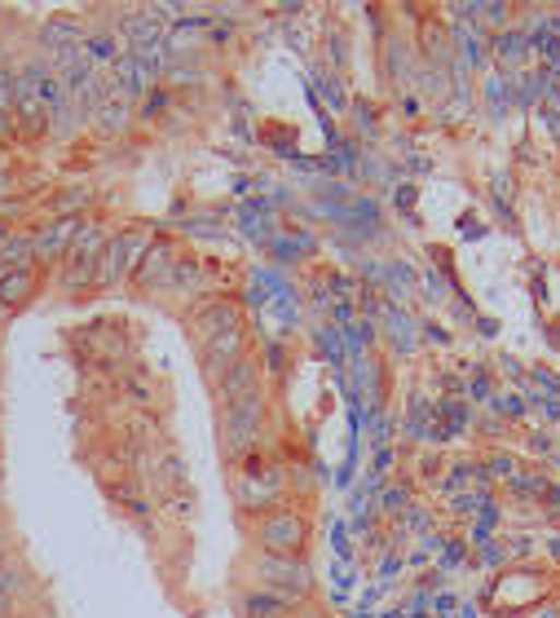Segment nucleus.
Returning a JSON list of instances; mask_svg holds the SVG:
<instances>
[{
    "label": "nucleus",
    "instance_id": "nucleus-1",
    "mask_svg": "<svg viewBox=\"0 0 560 618\" xmlns=\"http://www.w3.org/2000/svg\"><path fill=\"white\" fill-rule=\"evenodd\" d=\"M261 425H265V393L261 389L221 406V451H226V460L239 464L243 455H252L257 438H261Z\"/></svg>",
    "mask_w": 560,
    "mask_h": 618
},
{
    "label": "nucleus",
    "instance_id": "nucleus-2",
    "mask_svg": "<svg viewBox=\"0 0 560 618\" xmlns=\"http://www.w3.org/2000/svg\"><path fill=\"white\" fill-rule=\"evenodd\" d=\"M248 574H252V587L278 592V596H287V601H296V605H300V601L309 596V587H313V574H309L305 557H274V552H261V557H252Z\"/></svg>",
    "mask_w": 560,
    "mask_h": 618
},
{
    "label": "nucleus",
    "instance_id": "nucleus-3",
    "mask_svg": "<svg viewBox=\"0 0 560 618\" xmlns=\"http://www.w3.org/2000/svg\"><path fill=\"white\" fill-rule=\"evenodd\" d=\"M257 544H261V552H274V557H305L309 522L296 508H270L257 518Z\"/></svg>",
    "mask_w": 560,
    "mask_h": 618
},
{
    "label": "nucleus",
    "instance_id": "nucleus-4",
    "mask_svg": "<svg viewBox=\"0 0 560 618\" xmlns=\"http://www.w3.org/2000/svg\"><path fill=\"white\" fill-rule=\"evenodd\" d=\"M283 486H287V477H283L278 464L261 460L257 451L239 460V473H235V499H239L248 512H257V508L270 512V503L283 495Z\"/></svg>",
    "mask_w": 560,
    "mask_h": 618
},
{
    "label": "nucleus",
    "instance_id": "nucleus-5",
    "mask_svg": "<svg viewBox=\"0 0 560 618\" xmlns=\"http://www.w3.org/2000/svg\"><path fill=\"white\" fill-rule=\"evenodd\" d=\"M155 239L151 235H110L106 239V252H102V261H97V274H93V287H110V283H120V278H129L138 265H142V257H146V248H151Z\"/></svg>",
    "mask_w": 560,
    "mask_h": 618
},
{
    "label": "nucleus",
    "instance_id": "nucleus-6",
    "mask_svg": "<svg viewBox=\"0 0 560 618\" xmlns=\"http://www.w3.org/2000/svg\"><path fill=\"white\" fill-rule=\"evenodd\" d=\"M102 252H106V235L97 226H80V235L67 252V287H93Z\"/></svg>",
    "mask_w": 560,
    "mask_h": 618
},
{
    "label": "nucleus",
    "instance_id": "nucleus-7",
    "mask_svg": "<svg viewBox=\"0 0 560 618\" xmlns=\"http://www.w3.org/2000/svg\"><path fill=\"white\" fill-rule=\"evenodd\" d=\"M190 328H194V341H199V349H203V345H212L216 336L243 328V314H239L235 300H212V305H203L199 314L190 319Z\"/></svg>",
    "mask_w": 560,
    "mask_h": 618
},
{
    "label": "nucleus",
    "instance_id": "nucleus-8",
    "mask_svg": "<svg viewBox=\"0 0 560 618\" xmlns=\"http://www.w3.org/2000/svg\"><path fill=\"white\" fill-rule=\"evenodd\" d=\"M181 274V261H177V248L172 243H151L146 248V257H142V265L133 270V283L138 287H168L172 278Z\"/></svg>",
    "mask_w": 560,
    "mask_h": 618
},
{
    "label": "nucleus",
    "instance_id": "nucleus-9",
    "mask_svg": "<svg viewBox=\"0 0 560 618\" xmlns=\"http://www.w3.org/2000/svg\"><path fill=\"white\" fill-rule=\"evenodd\" d=\"M243 349H248V328H235V332H226V336H216L212 345H203L199 354H203L207 376H212V380H221V376H226V371L243 358Z\"/></svg>",
    "mask_w": 560,
    "mask_h": 618
},
{
    "label": "nucleus",
    "instance_id": "nucleus-10",
    "mask_svg": "<svg viewBox=\"0 0 560 618\" xmlns=\"http://www.w3.org/2000/svg\"><path fill=\"white\" fill-rule=\"evenodd\" d=\"M80 226H84V222H75V217H62V222L45 226V230L32 239V248H36V261H67V252H71V243H75Z\"/></svg>",
    "mask_w": 560,
    "mask_h": 618
},
{
    "label": "nucleus",
    "instance_id": "nucleus-11",
    "mask_svg": "<svg viewBox=\"0 0 560 618\" xmlns=\"http://www.w3.org/2000/svg\"><path fill=\"white\" fill-rule=\"evenodd\" d=\"M252 389H261V367H257V358H248V354H243L226 376L216 380V397H221V406L248 397Z\"/></svg>",
    "mask_w": 560,
    "mask_h": 618
},
{
    "label": "nucleus",
    "instance_id": "nucleus-12",
    "mask_svg": "<svg viewBox=\"0 0 560 618\" xmlns=\"http://www.w3.org/2000/svg\"><path fill=\"white\" fill-rule=\"evenodd\" d=\"M300 605L296 601H287V596H278V592H265V587H248L243 596H239V614L243 618H291Z\"/></svg>",
    "mask_w": 560,
    "mask_h": 618
},
{
    "label": "nucleus",
    "instance_id": "nucleus-13",
    "mask_svg": "<svg viewBox=\"0 0 560 618\" xmlns=\"http://www.w3.org/2000/svg\"><path fill=\"white\" fill-rule=\"evenodd\" d=\"M36 296V270H10L5 278H0V305L5 309H19Z\"/></svg>",
    "mask_w": 560,
    "mask_h": 618
},
{
    "label": "nucleus",
    "instance_id": "nucleus-14",
    "mask_svg": "<svg viewBox=\"0 0 560 618\" xmlns=\"http://www.w3.org/2000/svg\"><path fill=\"white\" fill-rule=\"evenodd\" d=\"M19 592H23V574L14 566H5L0 570V609H10L19 601Z\"/></svg>",
    "mask_w": 560,
    "mask_h": 618
},
{
    "label": "nucleus",
    "instance_id": "nucleus-15",
    "mask_svg": "<svg viewBox=\"0 0 560 618\" xmlns=\"http://www.w3.org/2000/svg\"><path fill=\"white\" fill-rule=\"evenodd\" d=\"M291 618H326V614H322V609H296Z\"/></svg>",
    "mask_w": 560,
    "mask_h": 618
},
{
    "label": "nucleus",
    "instance_id": "nucleus-16",
    "mask_svg": "<svg viewBox=\"0 0 560 618\" xmlns=\"http://www.w3.org/2000/svg\"><path fill=\"white\" fill-rule=\"evenodd\" d=\"M10 314H14V309H5V305H0V328H5V323H10Z\"/></svg>",
    "mask_w": 560,
    "mask_h": 618
},
{
    "label": "nucleus",
    "instance_id": "nucleus-17",
    "mask_svg": "<svg viewBox=\"0 0 560 618\" xmlns=\"http://www.w3.org/2000/svg\"><path fill=\"white\" fill-rule=\"evenodd\" d=\"M5 566H10V552H5V548H0V570H5Z\"/></svg>",
    "mask_w": 560,
    "mask_h": 618
},
{
    "label": "nucleus",
    "instance_id": "nucleus-18",
    "mask_svg": "<svg viewBox=\"0 0 560 618\" xmlns=\"http://www.w3.org/2000/svg\"><path fill=\"white\" fill-rule=\"evenodd\" d=\"M5 274H10V270H5V265H0V278H5Z\"/></svg>",
    "mask_w": 560,
    "mask_h": 618
},
{
    "label": "nucleus",
    "instance_id": "nucleus-19",
    "mask_svg": "<svg viewBox=\"0 0 560 618\" xmlns=\"http://www.w3.org/2000/svg\"><path fill=\"white\" fill-rule=\"evenodd\" d=\"M0 618H10V614H0Z\"/></svg>",
    "mask_w": 560,
    "mask_h": 618
}]
</instances>
